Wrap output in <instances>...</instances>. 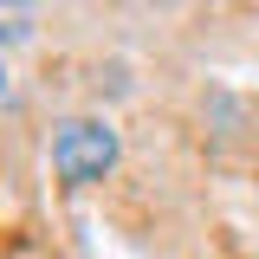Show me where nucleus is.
Here are the masks:
<instances>
[{
	"label": "nucleus",
	"mask_w": 259,
	"mask_h": 259,
	"mask_svg": "<svg viewBox=\"0 0 259 259\" xmlns=\"http://www.w3.org/2000/svg\"><path fill=\"white\" fill-rule=\"evenodd\" d=\"M117 156H123V143H117V130L104 123V117H65L52 130V175H59L65 188L104 182L117 168Z\"/></svg>",
	"instance_id": "1"
}]
</instances>
